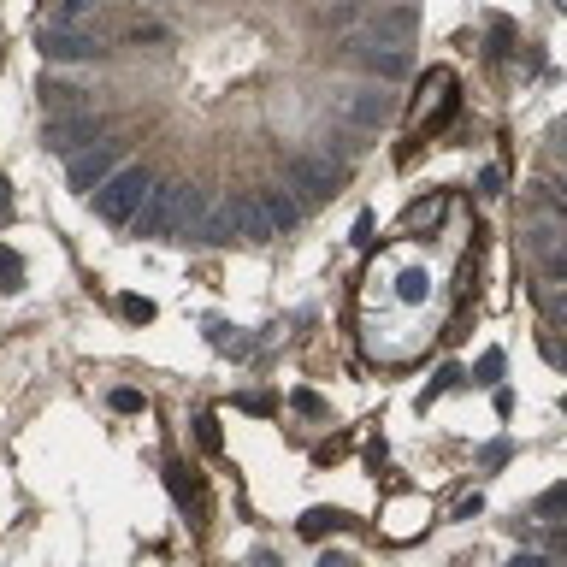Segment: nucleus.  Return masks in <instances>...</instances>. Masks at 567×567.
I'll return each mask as SVG.
<instances>
[{
    "label": "nucleus",
    "instance_id": "nucleus-1",
    "mask_svg": "<svg viewBox=\"0 0 567 567\" xmlns=\"http://www.w3.org/2000/svg\"><path fill=\"white\" fill-rule=\"evenodd\" d=\"M201 189L195 184H148L142 195V207H136V237H148V243H166V237H189L195 225H201Z\"/></svg>",
    "mask_w": 567,
    "mask_h": 567
},
{
    "label": "nucleus",
    "instance_id": "nucleus-2",
    "mask_svg": "<svg viewBox=\"0 0 567 567\" xmlns=\"http://www.w3.org/2000/svg\"><path fill=\"white\" fill-rule=\"evenodd\" d=\"M201 243H266V219H260V201L254 195H225L219 207H201V225H195Z\"/></svg>",
    "mask_w": 567,
    "mask_h": 567
},
{
    "label": "nucleus",
    "instance_id": "nucleus-3",
    "mask_svg": "<svg viewBox=\"0 0 567 567\" xmlns=\"http://www.w3.org/2000/svg\"><path fill=\"white\" fill-rule=\"evenodd\" d=\"M148 184H154L148 166H113L101 184L89 189V195H95V213H101L107 225H130L136 207H142V195H148Z\"/></svg>",
    "mask_w": 567,
    "mask_h": 567
},
{
    "label": "nucleus",
    "instance_id": "nucleus-4",
    "mask_svg": "<svg viewBox=\"0 0 567 567\" xmlns=\"http://www.w3.org/2000/svg\"><path fill=\"white\" fill-rule=\"evenodd\" d=\"M36 48H42V60H60V65L101 60V54H107L101 36H89V30H77V24H42V30H36Z\"/></svg>",
    "mask_w": 567,
    "mask_h": 567
},
{
    "label": "nucleus",
    "instance_id": "nucleus-5",
    "mask_svg": "<svg viewBox=\"0 0 567 567\" xmlns=\"http://www.w3.org/2000/svg\"><path fill=\"white\" fill-rule=\"evenodd\" d=\"M349 54L373 71V83H402L408 71H414V60H408V48L402 42H378V36H355L349 42Z\"/></svg>",
    "mask_w": 567,
    "mask_h": 567
},
{
    "label": "nucleus",
    "instance_id": "nucleus-6",
    "mask_svg": "<svg viewBox=\"0 0 567 567\" xmlns=\"http://www.w3.org/2000/svg\"><path fill=\"white\" fill-rule=\"evenodd\" d=\"M48 154H77V148H89V142H101V119L95 113H60V119H48Z\"/></svg>",
    "mask_w": 567,
    "mask_h": 567
},
{
    "label": "nucleus",
    "instance_id": "nucleus-7",
    "mask_svg": "<svg viewBox=\"0 0 567 567\" xmlns=\"http://www.w3.org/2000/svg\"><path fill=\"white\" fill-rule=\"evenodd\" d=\"M343 119L355 130H378L390 119V95H384V83H355V89H343Z\"/></svg>",
    "mask_w": 567,
    "mask_h": 567
},
{
    "label": "nucleus",
    "instance_id": "nucleus-8",
    "mask_svg": "<svg viewBox=\"0 0 567 567\" xmlns=\"http://www.w3.org/2000/svg\"><path fill=\"white\" fill-rule=\"evenodd\" d=\"M113 166H119V142H89L83 154H71V189H77V195H89V189L101 184Z\"/></svg>",
    "mask_w": 567,
    "mask_h": 567
},
{
    "label": "nucleus",
    "instance_id": "nucleus-9",
    "mask_svg": "<svg viewBox=\"0 0 567 567\" xmlns=\"http://www.w3.org/2000/svg\"><path fill=\"white\" fill-rule=\"evenodd\" d=\"M284 178H290V189H302L308 201H319V195H331V184H337V166L319 160V154H290Z\"/></svg>",
    "mask_w": 567,
    "mask_h": 567
},
{
    "label": "nucleus",
    "instance_id": "nucleus-10",
    "mask_svg": "<svg viewBox=\"0 0 567 567\" xmlns=\"http://www.w3.org/2000/svg\"><path fill=\"white\" fill-rule=\"evenodd\" d=\"M414 30H420V12H414V6H402V0H396V6H384V0H378L373 12H367V36H378V42H402V48H408V36H414Z\"/></svg>",
    "mask_w": 567,
    "mask_h": 567
},
{
    "label": "nucleus",
    "instance_id": "nucleus-11",
    "mask_svg": "<svg viewBox=\"0 0 567 567\" xmlns=\"http://www.w3.org/2000/svg\"><path fill=\"white\" fill-rule=\"evenodd\" d=\"M260 201V219H266V231L272 237H284V231H296V219H302V207L284 195V189H266V195H254Z\"/></svg>",
    "mask_w": 567,
    "mask_h": 567
},
{
    "label": "nucleus",
    "instance_id": "nucleus-12",
    "mask_svg": "<svg viewBox=\"0 0 567 567\" xmlns=\"http://www.w3.org/2000/svg\"><path fill=\"white\" fill-rule=\"evenodd\" d=\"M42 107L60 119V113H77L83 107V89L77 83H42Z\"/></svg>",
    "mask_w": 567,
    "mask_h": 567
},
{
    "label": "nucleus",
    "instance_id": "nucleus-13",
    "mask_svg": "<svg viewBox=\"0 0 567 567\" xmlns=\"http://www.w3.org/2000/svg\"><path fill=\"white\" fill-rule=\"evenodd\" d=\"M396 296H402L408 308H414V302H426V296H432V278H426V266H408V272L396 278Z\"/></svg>",
    "mask_w": 567,
    "mask_h": 567
},
{
    "label": "nucleus",
    "instance_id": "nucleus-14",
    "mask_svg": "<svg viewBox=\"0 0 567 567\" xmlns=\"http://www.w3.org/2000/svg\"><path fill=\"white\" fill-rule=\"evenodd\" d=\"M337 526H343V514H337V508H314V514L302 520V532H308V538H319V532H337Z\"/></svg>",
    "mask_w": 567,
    "mask_h": 567
},
{
    "label": "nucleus",
    "instance_id": "nucleus-15",
    "mask_svg": "<svg viewBox=\"0 0 567 567\" xmlns=\"http://www.w3.org/2000/svg\"><path fill=\"white\" fill-rule=\"evenodd\" d=\"M438 219H443V201H420V207L408 213V231H432Z\"/></svg>",
    "mask_w": 567,
    "mask_h": 567
},
{
    "label": "nucleus",
    "instance_id": "nucleus-16",
    "mask_svg": "<svg viewBox=\"0 0 567 567\" xmlns=\"http://www.w3.org/2000/svg\"><path fill=\"white\" fill-rule=\"evenodd\" d=\"M119 314L136 319V325H148V319H154V302H148V296H125V302H119Z\"/></svg>",
    "mask_w": 567,
    "mask_h": 567
},
{
    "label": "nucleus",
    "instance_id": "nucleus-17",
    "mask_svg": "<svg viewBox=\"0 0 567 567\" xmlns=\"http://www.w3.org/2000/svg\"><path fill=\"white\" fill-rule=\"evenodd\" d=\"M166 479H172V497H178V503H195V485L184 479V467H178V461H166Z\"/></svg>",
    "mask_w": 567,
    "mask_h": 567
},
{
    "label": "nucleus",
    "instance_id": "nucleus-18",
    "mask_svg": "<svg viewBox=\"0 0 567 567\" xmlns=\"http://www.w3.org/2000/svg\"><path fill=\"white\" fill-rule=\"evenodd\" d=\"M0 278H6V290H18V278H24V260L12 249H0Z\"/></svg>",
    "mask_w": 567,
    "mask_h": 567
},
{
    "label": "nucleus",
    "instance_id": "nucleus-19",
    "mask_svg": "<svg viewBox=\"0 0 567 567\" xmlns=\"http://www.w3.org/2000/svg\"><path fill=\"white\" fill-rule=\"evenodd\" d=\"M195 438H201V449L213 455V449H219V420H213V414H201V420H195Z\"/></svg>",
    "mask_w": 567,
    "mask_h": 567
},
{
    "label": "nucleus",
    "instance_id": "nucleus-20",
    "mask_svg": "<svg viewBox=\"0 0 567 567\" xmlns=\"http://www.w3.org/2000/svg\"><path fill=\"white\" fill-rule=\"evenodd\" d=\"M113 408H119V414H142L148 402H142V390H113Z\"/></svg>",
    "mask_w": 567,
    "mask_h": 567
},
{
    "label": "nucleus",
    "instance_id": "nucleus-21",
    "mask_svg": "<svg viewBox=\"0 0 567 567\" xmlns=\"http://www.w3.org/2000/svg\"><path fill=\"white\" fill-rule=\"evenodd\" d=\"M83 12H95V0H60V24H77Z\"/></svg>",
    "mask_w": 567,
    "mask_h": 567
},
{
    "label": "nucleus",
    "instance_id": "nucleus-22",
    "mask_svg": "<svg viewBox=\"0 0 567 567\" xmlns=\"http://www.w3.org/2000/svg\"><path fill=\"white\" fill-rule=\"evenodd\" d=\"M290 402H296V408H302V414H325V402H319L314 390H296V396H290Z\"/></svg>",
    "mask_w": 567,
    "mask_h": 567
},
{
    "label": "nucleus",
    "instance_id": "nucleus-23",
    "mask_svg": "<svg viewBox=\"0 0 567 567\" xmlns=\"http://www.w3.org/2000/svg\"><path fill=\"white\" fill-rule=\"evenodd\" d=\"M355 243H361V249L373 243V213H361V219H355Z\"/></svg>",
    "mask_w": 567,
    "mask_h": 567
},
{
    "label": "nucleus",
    "instance_id": "nucleus-24",
    "mask_svg": "<svg viewBox=\"0 0 567 567\" xmlns=\"http://www.w3.org/2000/svg\"><path fill=\"white\" fill-rule=\"evenodd\" d=\"M503 373V355H497V349H491V355H485V361H479V378H497Z\"/></svg>",
    "mask_w": 567,
    "mask_h": 567
},
{
    "label": "nucleus",
    "instance_id": "nucleus-25",
    "mask_svg": "<svg viewBox=\"0 0 567 567\" xmlns=\"http://www.w3.org/2000/svg\"><path fill=\"white\" fill-rule=\"evenodd\" d=\"M508 567H544V562H538V556H514Z\"/></svg>",
    "mask_w": 567,
    "mask_h": 567
},
{
    "label": "nucleus",
    "instance_id": "nucleus-26",
    "mask_svg": "<svg viewBox=\"0 0 567 567\" xmlns=\"http://www.w3.org/2000/svg\"><path fill=\"white\" fill-rule=\"evenodd\" d=\"M319 567H349V562H343V556H325V562H319Z\"/></svg>",
    "mask_w": 567,
    "mask_h": 567
}]
</instances>
